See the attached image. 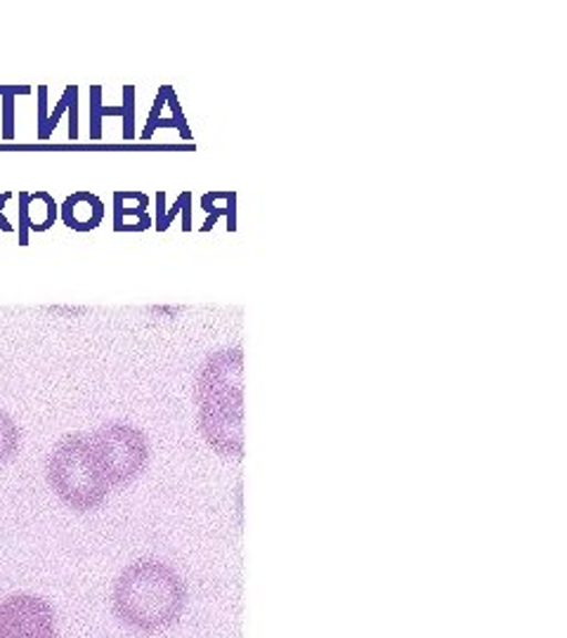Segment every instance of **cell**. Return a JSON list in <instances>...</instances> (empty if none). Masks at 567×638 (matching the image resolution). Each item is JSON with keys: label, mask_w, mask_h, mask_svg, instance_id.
Instances as JSON below:
<instances>
[{"label": "cell", "mask_w": 567, "mask_h": 638, "mask_svg": "<svg viewBox=\"0 0 567 638\" xmlns=\"http://www.w3.org/2000/svg\"><path fill=\"white\" fill-rule=\"evenodd\" d=\"M187 584L173 565L137 558L118 573L112 610L118 622L137 634H158L181 622L187 608Z\"/></svg>", "instance_id": "1"}, {"label": "cell", "mask_w": 567, "mask_h": 638, "mask_svg": "<svg viewBox=\"0 0 567 638\" xmlns=\"http://www.w3.org/2000/svg\"><path fill=\"white\" fill-rule=\"evenodd\" d=\"M48 483L69 508L81 513L100 508L112 490L85 435L58 442L48 459Z\"/></svg>", "instance_id": "2"}, {"label": "cell", "mask_w": 567, "mask_h": 638, "mask_svg": "<svg viewBox=\"0 0 567 638\" xmlns=\"http://www.w3.org/2000/svg\"><path fill=\"white\" fill-rule=\"evenodd\" d=\"M87 440H91V447L110 487L133 483L147 466L150 442L135 425L106 423Z\"/></svg>", "instance_id": "3"}, {"label": "cell", "mask_w": 567, "mask_h": 638, "mask_svg": "<svg viewBox=\"0 0 567 638\" xmlns=\"http://www.w3.org/2000/svg\"><path fill=\"white\" fill-rule=\"evenodd\" d=\"M58 631V613L43 596L12 594L0 600V638H33Z\"/></svg>", "instance_id": "4"}, {"label": "cell", "mask_w": 567, "mask_h": 638, "mask_svg": "<svg viewBox=\"0 0 567 638\" xmlns=\"http://www.w3.org/2000/svg\"><path fill=\"white\" fill-rule=\"evenodd\" d=\"M60 208L48 192H20V246H29V233H48L58 223Z\"/></svg>", "instance_id": "5"}, {"label": "cell", "mask_w": 567, "mask_h": 638, "mask_svg": "<svg viewBox=\"0 0 567 638\" xmlns=\"http://www.w3.org/2000/svg\"><path fill=\"white\" fill-rule=\"evenodd\" d=\"M60 218L69 229H76V233H91L97 229L104 218V204L93 192H76L69 194L62 202Z\"/></svg>", "instance_id": "6"}, {"label": "cell", "mask_w": 567, "mask_h": 638, "mask_svg": "<svg viewBox=\"0 0 567 638\" xmlns=\"http://www.w3.org/2000/svg\"><path fill=\"white\" fill-rule=\"evenodd\" d=\"M20 445H22L20 425L14 423V419L6 410H0V466H6L8 461L20 452Z\"/></svg>", "instance_id": "7"}, {"label": "cell", "mask_w": 567, "mask_h": 638, "mask_svg": "<svg viewBox=\"0 0 567 638\" xmlns=\"http://www.w3.org/2000/svg\"><path fill=\"white\" fill-rule=\"evenodd\" d=\"M31 85H0V100H3V140H14V100L17 95H31Z\"/></svg>", "instance_id": "8"}, {"label": "cell", "mask_w": 567, "mask_h": 638, "mask_svg": "<svg viewBox=\"0 0 567 638\" xmlns=\"http://www.w3.org/2000/svg\"><path fill=\"white\" fill-rule=\"evenodd\" d=\"M102 116H121L123 106H102V85L91 88V140H102Z\"/></svg>", "instance_id": "9"}, {"label": "cell", "mask_w": 567, "mask_h": 638, "mask_svg": "<svg viewBox=\"0 0 567 638\" xmlns=\"http://www.w3.org/2000/svg\"><path fill=\"white\" fill-rule=\"evenodd\" d=\"M74 104H79V88H76V85H66V88H64V95H62V100L58 102L55 110H52V114H48V121H45L43 131L39 133V140H50L52 131L58 128V123H60L62 114H64V112H69L71 106H74Z\"/></svg>", "instance_id": "10"}, {"label": "cell", "mask_w": 567, "mask_h": 638, "mask_svg": "<svg viewBox=\"0 0 567 638\" xmlns=\"http://www.w3.org/2000/svg\"><path fill=\"white\" fill-rule=\"evenodd\" d=\"M177 213H183V233H189V229H192V194L189 192H183L181 197L175 199V204L171 206V210H166L164 220L156 225L158 233H166L168 225L173 223V218L177 216Z\"/></svg>", "instance_id": "11"}, {"label": "cell", "mask_w": 567, "mask_h": 638, "mask_svg": "<svg viewBox=\"0 0 567 638\" xmlns=\"http://www.w3.org/2000/svg\"><path fill=\"white\" fill-rule=\"evenodd\" d=\"M135 137V88L123 85V140Z\"/></svg>", "instance_id": "12"}, {"label": "cell", "mask_w": 567, "mask_h": 638, "mask_svg": "<svg viewBox=\"0 0 567 638\" xmlns=\"http://www.w3.org/2000/svg\"><path fill=\"white\" fill-rule=\"evenodd\" d=\"M168 88L171 85H162L158 88V95H156V100H154V106H152V112H150V119H147V126H145V131H142V140H150L152 137V133H154V126L158 121H162V114H164V106H166V95H168Z\"/></svg>", "instance_id": "13"}, {"label": "cell", "mask_w": 567, "mask_h": 638, "mask_svg": "<svg viewBox=\"0 0 567 638\" xmlns=\"http://www.w3.org/2000/svg\"><path fill=\"white\" fill-rule=\"evenodd\" d=\"M48 121V88L41 85L39 88V131H43Z\"/></svg>", "instance_id": "14"}, {"label": "cell", "mask_w": 567, "mask_h": 638, "mask_svg": "<svg viewBox=\"0 0 567 638\" xmlns=\"http://www.w3.org/2000/svg\"><path fill=\"white\" fill-rule=\"evenodd\" d=\"M12 197H14L12 192H3V194H0V229H3V233H14L12 223L3 216V208H6V204H8Z\"/></svg>", "instance_id": "15"}, {"label": "cell", "mask_w": 567, "mask_h": 638, "mask_svg": "<svg viewBox=\"0 0 567 638\" xmlns=\"http://www.w3.org/2000/svg\"><path fill=\"white\" fill-rule=\"evenodd\" d=\"M166 216V192H158L156 194V225L164 220Z\"/></svg>", "instance_id": "16"}, {"label": "cell", "mask_w": 567, "mask_h": 638, "mask_svg": "<svg viewBox=\"0 0 567 638\" xmlns=\"http://www.w3.org/2000/svg\"><path fill=\"white\" fill-rule=\"evenodd\" d=\"M33 638H60V631H48V634H41V636H33Z\"/></svg>", "instance_id": "17"}]
</instances>
